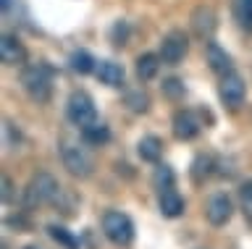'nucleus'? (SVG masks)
<instances>
[{
    "instance_id": "nucleus-1",
    "label": "nucleus",
    "mask_w": 252,
    "mask_h": 249,
    "mask_svg": "<svg viewBox=\"0 0 252 249\" xmlns=\"http://www.w3.org/2000/svg\"><path fill=\"white\" fill-rule=\"evenodd\" d=\"M21 87L34 103H47L53 97V68L47 63H29L21 71Z\"/></svg>"
},
{
    "instance_id": "nucleus-2",
    "label": "nucleus",
    "mask_w": 252,
    "mask_h": 249,
    "mask_svg": "<svg viewBox=\"0 0 252 249\" xmlns=\"http://www.w3.org/2000/svg\"><path fill=\"white\" fill-rule=\"evenodd\" d=\"M58 197H61V184L55 181L50 173H37V176H32L27 192H24V202H27V207L53 205Z\"/></svg>"
},
{
    "instance_id": "nucleus-3",
    "label": "nucleus",
    "mask_w": 252,
    "mask_h": 249,
    "mask_svg": "<svg viewBox=\"0 0 252 249\" xmlns=\"http://www.w3.org/2000/svg\"><path fill=\"white\" fill-rule=\"evenodd\" d=\"M102 233H105L108 241H113L116 247H129L134 241V223L126 213H121V210H108V213L102 215Z\"/></svg>"
},
{
    "instance_id": "nucleus-4",
    "label": "nucleus",
    "mask_w": 252,
    "mask_h": 249,
    "mask_svg": "<svg viewBox=\"0 0 252 249\" xmlns=\"http://www.w3.org/2000/svg\"><path fill=\"white\" fill-rule=\"evenodd\" d=\"M66 115H68V121L74 123V126H79V129H87V126H92V123H97V108H94V100L87 95V92H82V89L71 92L68 105H66Z\"/></svg>"
},
{
    "instance_id": "nucleus-5",
    "label": "nucleus",
    "mask_w": 252,
    "mask_h": 249,
    "mask_svg": "<svg viewBox=\"0 0 252 249\" xmlns=\"http://www.w3.org/2000/svg\"><path fill=\"white\" fill-rule=\"evenodd\" d=\"M61 158H63V166H66L68 173L79 176V178H87L94 168L92 155L87 152L82 144H74V142H63L61 144Z\"/></svg>"
},
{
    "instance_id": "nucleus-6",
    "label": "nucleus",
    "mask_w": 252,
    "mask_h": 249,
    "mask_svg": "<svg viewBox=\"0 0 252 249\" xmlns=\"http://www.w3.org/2000/svg\"><path fill=\"white\" fill-rule=\"evenodd\" d=\"M218 95H220V103L226 108H239L244 103V95H247V89H244V79L236 71H228L220 76V84H218Z\"/></svg>"
},
{
    "instance_id": "nucleus-7",
    "label": "nucleus",
    "mask_w": 252,
    "mask_h": 249,
    "mask_svg": "<svg viewBox=\"0 0 252 249\" xmlns=\"http://www.w3.org/2000/svg\"><path fill=\"white\" fill-rule=\"evenodd\" d=\"M202 126L205 121L197 111H176V115H173V137L181 139V142L194 139L202 131Z\"/></svg>"
},
{
    "instance_id": "nucleus-8",
    "label": "nucleus",
    "mask_w": 252,
    "mask_h": 249,
    "mask_svg": "<svg viewBox=\"0 0 252 249\" xmlns=\"http://www.w3.org/2000/svg\"><path fill=\"white\" fill-rule=\"evenodd\" d=\"M187 50H189V42H187V34L184 32H168L160 40V58H163V63H168V66H176L184 60L187 55Z\"/></svg>"
},
{
    "instance_id": "nucleus-9",
    "label": "nucleus",
    "mask_w": 252,
    "mask_h": 249,
    "mask_svg": "<svg viewBox=\"0 0 252 249\" xmlns=\"http://www.w3.org/2000/svg\"><path fill=\"white\" fill-rule=\"evenodd\" d=\"M192 32L200 37V40L208 45L213 42V34H216V27H218V19H216V11L210 5H197L192 11Z\"/></svg>"
},
{
    "instance_id": "nucleus-10",
    "label": "nucleus",
    "mask_w": 252,
    "mask_h": 249,
    "mask_svg": "<svg viewBox=\"0 0 252 249\" xmlns=\"http://www.w3.org/2000/svg\"><path fill=\"white\" fill-rule=\"evenodd\" d=\"M205 215H208V223L216 225V228H220V225H226L228 221H231L234 215V205L231 199L226 197V194H213V197L208 199V207H205Z\"/></svg>"
},
{
    "instance_id": "nucleus-11",
    "label": "nucleus",
    "mask_w": 252,
    "mask_h": 249,
    "mask_svg": "<svg viewBox=\"0 0 252 249\" xmlns=\"http://www.w3.org/2000/svg\"><path fill=\"white\" fill-rule=\"evenodd\" d=\"M0 58H3L5 66H21L27 60V50L19 37L13 34H3V42H0Z\"/></svg>"
},
{
    "instance_id": "nucleus-12",
    "label": "nucleus",
    "mask_w": 252,
    "mask_h": 249,
    "mask_svg": "<svg viewBox=\"0 0 252 249\" xmlns=\"http://www.w3.org/2000/svg\"><path fill=\"white\" fill-rule=\"evenodd\" d=\"M158 207H160V213L165 218H179L184 213V199H181V194L173 186H168V189L158 192Z\"/></svg>"
},
{
    "instance_id": "nucleus-13",
    "label": "nucleus",
    "mask_w": 252,
    "mask_h": 249,
    "mask_svg": "<svg viewBox=\"0 0 252 249\" xmlns=\"http://www.w3.org/2000/svg\"><path fill=\"white\" fill-rule=\"evenodd\" d=\"M208 63H210V68H213L218 76L234 71L231 55H228V53L220 48V45H216V42H208Z\"/></svg>"
},
{
    "instance_id": "nucleus-14",
    "label": "nucleus",
    "mask_w": 252,
    "mask_h": 249,
    "mask_svg": "<svg viewBox=\"0 0 252 249\" xmlns=\"http://www.w3.org/2000/svg\"><path fill=\"white\" fill-rule=\"evenodd\" d=\"M94 74H97V79L102 84H108V87H121L124 84V68L113 63V60H100L97 68H94Z\"/></svg>"
},
{
    "instance_id": "nucleus-15",
    "label": "nucleus",
    "mask_w": 252,
    "mask_h": 249,
    "mask_svg": "<svg viewBox=\"0 0 252 249\" xmlns=\"http://www.w3.org/2000/svg\"><path fill=\"white\" fill-rule=\"evenodd\" d=\"M163 58L160 55H153V53H145V55L137 58V76L142 82H150L158 76V68H160Z\"/></svg>"
},
{
    "instance_id": "nucleus-16",
    "label": "nucleus",
    "mask_w": 252,
    "mask_h": 249,
    "mask_svg": "<svg viewBox=\"0 0 252 249\" xmlns=\"http://www.w3.org/2000/svg\"><path fill=\"white\" fill-rule=\"evenodd\" d=\"M234 21L242 32L252 34V0H234Z\"/></svg>"
},
{
    "instance_id": "nucleus-17",
    "label": "nucleus",
    "mask_w": 252,
    "mask_h": 249,
    "mask_svg": "<svg viewBox=\"0 0 252 249\" xmlns=\"http://www.w3.org/2000/svg\"><path fill=\"white\" fill-rule=\"evenodd\" d=\"M137 152H139L142 160L158 163V160H160V155H163V142H160L158 137H145V139L137 144Z\"/></svg>"
},
{
    "instance_id": "nucleus-18",
    "label": "nucleus",
    "mask_w": 252,
    "mask_h": 249,
    "mask_svg": "<svg viewBox=\"0 0 252 249\" xmlns=\"http://www.w3.org/2000/svg\"><path fill=\"white\" fill-rule=\"evenodd\" d=\"M47 233H50V239L53 241H58L61 247H66V249H79V239L74 236L71 231H66L63 225H47Z\"/></svg>"
},
{
    "instance_id": "nucleus-19",
    "label": "nucleus",
    "mask_w": 252,
    "mask_h": 249,
    "mask_svg": "<svg viewBox=\"0 0 252 249\" xmlns=\"http://www.w3.org/2000/svg\"><path fill=\"white\" fill-rule=\"evenodd\" d=\"M82 137H84L87 144H105L110 139V131H108V126H102V123H92V126L82 129Z\"/></svg>"
},
{
    "instance_id": "nucleus-20",
    "label": "nucleus",
    "mask_w": 252,
    "mask_h": 249,
    "mask_svg": "<svg viewBox=\"0 0 252 249\" xmlns=\"http://www.w3.org/2000/svg\"><path fill=\"white\" fill-rule=\"evenodd\" d=\"M94 60H92V55L90 53H84V50H76L74 55H71V71H76V74H90V71H94Z\"/></svg>"
},
{
    "instance_id": "nucleus-21",
    "label": "nucleus",
    "mask_w": 252,
    "mask_h": 249,
    "mask_svg": "<svg viewBox=\"0 0 252 249\" xmlns=\"http://www.w3.org/2000/svg\"><path fill=\"white\" fill-rule=\"evenodd\" d=\"M213 173V158H208V155H200V158L194 160V166H192V178L197 184H202V176L208 178Z\"/></svg>"
},
{
    "instance_id": "nucleus-22",
    "label": "nucleus",
    "mask_w": 252,
    "mask_h": 249,
    "mask_svg": "<svg viewBox=\"0 0 252 249\" xmlns=\"http://www.w3.org/2000/svg\"><path fill=\"white\" fill-rule=\"evenodd\" d=\"M239 205H242L244 218L252 223V181H244L239 186Z\"/></svg>"
},
{
    "instance_id": "nucleus-23",
    "label": "nucleus",
    "mask_w": 252,
    "mask_h": 249,
    "mask_svg": "<svg viewBox=\"0 0 252 249\" xmlns=\"http://www.w3.org/2000/svg\"><path fill=\"white\" fill-rule=\"evenodd\" d=\"M153 184H155L158 192L173 186V170H171L168 166H158V168H155V176H153Z\"/></svg>"
},
{
    "instance_id": "nucleus-24",
    "label": "nucleus",
    "mask_w": 252,
    "mask_h": 249,
    "mask_svg": "<svg viewBox=\"0 0 252 249\" xmlns=\"http://www.w3.org/2000/svg\"><path fill=\"white\" fill-rule=\"evenodd\" d=\"M126 103H129V108H131L134 113H145L147 108H150V100H147V95H145L142 89H137V92H129Z\"/></svg>"
},
{
    "instance_id": "nucleus-25",
    "label": "nucleus",
    "mask_w": 252,
    "mask_h": 249,
    "mask_svg": "<svg viewBox=\"0 0 252 249\" xmlns=\"http://www.w3.org/2000/svg\"><path fill=\"white\" fill-rule=\"evenodd\" d=\"M163 87L168 89V95H173V97H176V95H181V92H184V87H181V82H179V79H168V82L163 84Z\"/></svg>"
},
{
    "instance_id": "nucleus-26",
    "label": "nucleus",
    "mask_w": 252,
    "mask_h": 249,
    "mask_svg": "<svg viewBox=\"0 0 252 249\" xmlns=\"http://www.w3.org/2000/svg\"><path fill=\"white\" fill-rule=\"evenodd\" d=\"M11 189H13V184H11V178L3 176V202L11 199Z\"/></svg>"
},
{
    "instance_id": "nucleus-27",
    "label": "nucleus",
    "mask_w": 252,
    "mask_h": 249,
    "mask_svg": "<svg viewBox=\"0 0 252 249\" xmlns=\"http://www.w3.org/2000/svg\"><path fill=\"white\" fill-rule=\"evenodd\" d=\"M27 249H39V247H27Z\"/></svg>"
}]
</instances>
